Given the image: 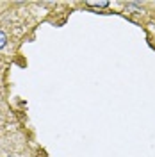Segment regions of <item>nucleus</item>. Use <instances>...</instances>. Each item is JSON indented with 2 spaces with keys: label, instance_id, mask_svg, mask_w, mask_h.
I'll return each instance as SVG.
<instances>
[{
  "label": "nucleus",
  "instance_id": "obj_1",
  "mask_svg": "<svg viewBox=\"0 0 155 157\" xmlns=\"http://www.w3.org/2000/svg\"><path fill=\"white\" fill-rule=\"evenodd\" d=\"M111 6V2L109 0H86L84 2V7H87V9L91 11V13H100L102 14V9H107Z\"/></svg>",
  "mask_w": 155,
  "mask_h": 157
},
{
  "label": "nucleus",
  "instance_id": "obj_3",
  "mask_svg": "<svg viewBox=\"0 0 155 157\" xmlns=\"http://www.w3.org/2000/svg\"><path fill=\"white\" fill-rule=\"evenodd\" d=\"M6 157H16V155H13V154H11V155H6Z\"/></svg>",
  "mask_w": 155,
  "mask_h": 157
},
{
  "label": "nucleus",
  "instance_id": "obj_2",
  "mask_svg": "<svg viewBox=\"0 0 155 157\" xmlns=\"http://www.w3.org/2000/svg\"><path fill=\"white\" fill-rule=\"evenodd\" d=\"M6 45H7V34L4 32V29L0 27V50L6 48Z\"/></svg>",
  "mask_w": 155,
  "mask_h": 157
}]
</instances>
